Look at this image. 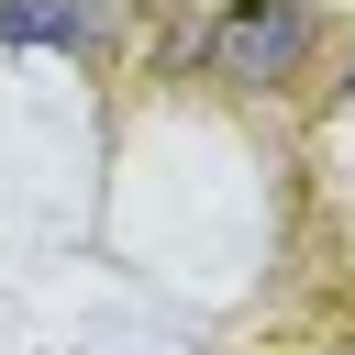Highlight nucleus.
Instances as JSON below:
<instances>
[{
	"instance_id": "f257e3e1",
	"label": "nucleus",
	"mask_w": 355,
	"mask_h": 355,
	"mask_svg": "<svg viewBox=\"0 0 355 355\" xmlns=\"http://www.w3.org/2000/svg\"><path fill=\"white\" fill-rule=\"evenodd\" d=\"M300 55H311V11L300 0H233L211 22V78L222 89H277Z\"/></svg>"
},
{
	"instance_id": "f03ea898",
	"label": "nucleus",
	"mask_w": 355,
	"mask_h": 355,
	"mask_svg": "<svg viewBox=\"0 0 355 355\" xmlns=\"http://www.w3.org/2000/svg\"><path fill=\"white\" fill-rule=\"evenodd\" d=\"M100 0H0V44H89Z\"/></svg>"
}]
</instances>
